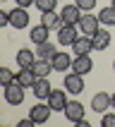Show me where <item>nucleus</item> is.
<instances>
[{
    "label": "nucleus",
    "instance_id": "nucleus-1",
    "mask_svg": "<svg viewBox=\"0 0 115 127\" xmlns=\"http://www.w3.org/2000/svg\"><path fill=\"white\" fill-rule=\"evenodd\" d=\"M62 86L67 94H74V96H79V94L84 91V74H77V72H70V74H65L62 79Z\"/></svg>",
    "mask_w": 115,
    "mask_h": 127
},
{
    "label": "nucleus",
    "instance_id": "nucleus-2",
    "mask_svg": "<svg viewBox=\"0 0 115 127\" xmlns=\"http://www.w3.org/2000/svg\"><path fill=\"white\" fill-rule=\"evenodd\" d=\"M50 113H53V108L48 106V101H46V103H41V101H38L36 106L29 108V118H31L36 125H43V122H48V120H50Z\"/></svg>",
    "mask_w": 115,
    "mask_h": 127
},
{
    "label": "nucleus",
    "instance_id": "nucleus-3",
    "mask_svg": "<svg viewBox=\"0 0 115 127\" xmlns=\"http://www.w3.org/2000/svg\"><path fill=\"white\" fill-rule=\"evenodd\" d=\"M5 103H10V106H22L24 103V86L19 82H12L10 86H5Z\"/></svg>",
    "mask_w": 115,
    "mask_h": 127
},
{
    "label": "nucleus",
    "instance_id": "nucleus-4",
    "mask_svg": "<svg viewBox=\"0 0 115 127\" xmlns=\"http://www.w3.org/2000/svg\"><path fill=\"white\" fill-rule=\"evenodd\" d=\"M79 31L82 34H86V36H93L96 31H98L103 24L98 22V14H82V19H79Z\"/></svg>",
    "mask_w": 115,
    "mask_h": 127
},
{
    "label": "nucleus",
    "instance_id": "nucleus-5",
    "mask_svg": "<svg viewBox=\"0 0 115 127\" xmlns=\"http://www.w3.org/2000/svg\"><path fill=\"white\" fill-rule=\"evenodd\" d=\"M70 48L74 50V55H89L91 50H96V46H93V36H86V34L77 36V41L72 43Z\"/></svg>",
    "mask_w": 115,
    "mask_h": 127
},
{
    "label": "nucleus",
    "instance_id": "nucleus-6",
    "mask_svg": "<svg viewBox=\"0 0 115 127\" xmlns=\"http://www.w3.org/2000/svg\"><path fill=\"white\" fill-rule=\"evenodd\" d=\"M108 108H113V101H110V94L108 91H98V94H93V98H91V110L93 113H108Z\"/></svg>",
    "mask_w": 115,
    "mask_h": 127
},
{
    "label": "nucleus",
    "instance_id": "nucleus-7",
    "mask_svg": "<svg viewBox=\"0 0 115 127\" xmlns=\"http://www.w3.org/2000/svg\"><path fill=\"white\" fill-rule=\"evenodd\" d=\"M10 27L12 29H27L29 27V12L27 7H14V10H10Z\"/></svg>",
    "mask_w": 115,
    "mask_h": 127
},
{
    "label": "nucleus",
    "instance_id": "nucleus-8",
    "mask_svg": "<svg viewBox=\"0 0 115 127\" xmlns=\"http://www.w3.org/2000/svg\"><path fill=\"white\" fill-rule=\"evenodd\" d=\"M77 41V24H62L58 29V43L60 46H72Z\"/></svg>",
    "mask_w": 115,
    "mask_h": 127
},
{
    "label": "nucleus",
    "instance_id": "nucleus-9",
    "mask_svg": "<svg viewBox=\"0 0 115 127\" xmlns=\"http://www.w3.org/2000/svg\"><path fill=\"white\" fill-rule=\"evenodd\" d=\"M31 91H34L36 101H48V96L53 94V86H50L48 77H38V79H36V84L31 86Z\"/></svg>",
    "mask_w": 115,
    "mask_h": 127
},
{
    "label": "nucleus",
    "instance_id": "nucleus-10",
    "mask_svg": "<svg viewBox=\"0 0 115 127\" xmlns=\"http://www.w3.org/2000/svg\"><path fill=\"white\" fill-rule=\"evenodd\" d=\"M91 70H93L91 53H89V55H74V60H72V72H77V74H89Z\"/></svg>",
    "mask_w": 115,
    "mask_h": 127
},
{
    "label": "nucleus",
    "instance_id": "nucleus-11",
    "mask_svg": "<svg viewBox=\"0 0 115 127\" xmlns=\"http://www.w3.org/2000/svg\"><path fill=\"white\" fill-rule=\"evenodd\" d=\"M84 110H86V108L82 106L79 101H70V103H67V108H65L62 113H65V118H67L70 122H74V125H77L79 120H84Z\"/></svg>",
    "mask_w": 115,
    "mask_h": 127
},
{
    "label": "nucleus",
    "instance_id": "nucleus-12",
    "mask_svg": "<svg viewBox=\"0 0 115 127\" xmlns=\"http://www.w3.org/2000/svg\"><path fill=\"white\" fill-rule=\"evenodd\" d=\"M60 17H62V24H79L82 10L77 7V2H72V5H65L62 10H60Z\"/></svg>",
    "mask_w": 115,
    "mask_h": 127
},
{
    "label": "nucleus",
    "instance_id": "nucleus-13",
    "mask_svg": "<svg viewBox=\"0 0 115 127\" xmlns=\"http://www.w3.org/2000/svg\"><path fill=\"white\" fill-rule=\"evenodd\" d=\"M36 79H38V74L34 72V67H19V72H17V79H14V82H19L24 89H31V86L36 84Z\"/></svg>",
    "mask_w": 115,
    "mask_h": 127
},
{
    "label": "nucleus",
    "instance_id": "nucleus-14",
    "mask_svg": "<svg viewBox=\"0 0 115 127\" xmlns=\"http://www.w3.org/2000/svg\"><path fill=\"white\" fill-rule=\"evenodd\" d=\"M72 60L74 58H70L65 50H55V55L50 58V63H53V67H55L58 72H65V70H72Z\"/></svg>",
    "mask_w": 115,
    "mask_h": 127
},
{
    "label": "nucleus",
    "instance_id": "nucleus-15",
    "mask_svg": "<svg viewBox=\"0 0 115 127\" xmlns=\"http://www.w3.org/2000/svg\"><path fill=\"white\" fill-rule=\"evenodd\" d=\"M67 94L62 91V89H53V94L48 96V106L53 108V110H65L67 108Z\"/></svg>",
    "mask_w": 115,
    "mask_h": 127
},
{
    "label": "nucleus",
    "instance_id": "nucleus-16",
    "mask_svg": "<svg viewBox=\"0 0 115 127\" xmlns=\"http://www.w3.org/2000/svg\"><path fill=\"white\" fill-rule=\"evenodd\" d=\"M48 34H50V29L46 27V24H36V27H31V31H29V38H31V43H43V41H48Z\"/></svg>",
    "mask_w": 115,
    "mask_h": 127
},
{
    "label": "nucleus",
    "instance_id": "nucleus-17",
    "mask_svg": "<svg viewBox=\"0 0 115 127\" xmlns=\"http://www.w3.org/2000/svg\"><path fill=\"white\" fill-rule=\"evenodd\" d=\"M36 60H38V55H36L34 50H29V48H19L17 50V65H19V67H31Z\"/></svg>",
    "mask_w": 115,
    "mask_h": 127
},
{
    "label": "nucleus",
    "instance_id": "nucleus-18",
    "mask_svg": "<svg viewBox=\"0 0 115 127\" xmlns=\"http://www.w3.org/2000/svg\"><path fill=\"white\" fill-rule=\"evenodd\" d=\"M41 24H46L48 29H60L62 27V17H60V12H41Z\"/></svg>",
    "mask_w": 115,
    "mask_h": 127
},
{
    "label": "nucleus",
    "instance_id": "nucleus-19",
    "mask_svg": "<svg viewBox=\"0 0 115 127\" xmlns=\"http://www.w3.org/2000/svg\"><path fill=\"white\" fill-rule=\"evenodd\" d=\"M110 41H113V36H110V31H106V29H98V31L93 34V46H96V50H106L108 46H110Z\"/></svg>",
    "mask_w": 115,
    "mask_h": 127
},
{
    "label": "nucleus",
    "instance_id": "nucleus-20",
    "mask_svg": "<svg viewBox=\"0 0 115 127\" xmlns=\"http://www.w3.org/2000/svg\"><path fill=\"white\" fill-rule=\"evenodd\" d=\"M98 22L103 27H115V7L108 5L103 10H98Z\"/></svg>",
    "mask_w": 115,
    "mask_h": 127
},
{
    "label": "nucleus",
    "instance_id": "nucleus-21",
    "mask_svg": "<svg viewBox=\"0 0 115 127\" xmlns=\"http://www.w3.org/2000/svg\"><path fill=\"white\" fill-rule=\"evenodd\" d=\"M55 50H58V48H55L50 41H43V43L36 46V55L41 58V60H50V58L55 55Z\"/></svg>",
    "mask_w": 115,
    "mask_h": 127
},
{
    "label": "nucleus",
    "instance_id": "nucleus-22",
    "mask_svg": "<svg viewBox=\"0 0 115 127\" xmlns=\"http://www.w3.org/2000/svg\"><path fill=\"white\" fill-rule=\"evenodd\" d=\"M31 67H34V72H36V74H38V77H48L50 72L55 70L50 60H41V58H38V60H36V63L31 65Z\"/></svg>",
    "mask_w": 115,
    "mask_h": 127
},
{
    "label": "nucleus",
    "instance_id": "nucleus-23",
    "mask_svg": "<svg viewBox=\"0 0 115 127\" xmlns=\"http://www.w3.org/2000/svg\"><path fill=\"white\" fill-rule=\"evenodd\" d=\"M14 79H17V74H14L10 67H0V84H2V89H5V86H10Z\"/></svg>",
    "mask_w": 115,
    "mask_h": 127
},
{
    "label": "nucleus",
    "instance_id": "nucleus-24",
    "mask_svg": "<svg viewBox=\"0 0 115 127\" xmlns=\"http://www.w3.org/2000/svg\"><path fill=\"white\" fill-rule=\"evenodd\" d=\"M36 7L38 12H53L58 7V0H36Z\"/></svg>",
    "mask_w": 115,
    "mask_h": 127
},
{
    "label": "nucleus",
    "instance_id": "nucleus-25",
    "mask_svg": "<svg viewBox=\"0 0 115 127\" xmlns=\"http://www.w3.org/2000/svg\"><path fill=\"white\" fill-rule=\"evenodd\" d=\"M74 2H77V7L82 12H91L93 7H96V0H74Z\"/></svg>",
    "mask_w": 115,
    "mask_h": 127
},
{
    "label": "nucleus",
    "instance_id": "nucleus-26",
    "mask_svg": "<svg viewBox=\"0 0 115 127\" xmlns=\"http://www.w3.org/2000/svg\"><path fill=\"white\" fill-rule=\"evenodd\" d=\"M101 127H115V113H103Z\"/></svg>",
    "mask_w": 115,
    "mask_h": 127
},
{
    "label": "nucleus",
    "instance_id": "nucleus-27",
    "mask_svg": "<svg viewBox=\"0 0 115 127\" xmlns=\"http://www.w3.org/2000/svg\"><path fill=\"white\" fill-rule=\"evenodd\" d=\"M0 27H10V10L0 12Z\"/></svg>",
    "mask_w": 115,
    "mask_h": 127
},
{
    "label": "nucleus",
    "instance_id": "nucleus-28",
    "mask_svg": "<svg viewBox=\"0 0 115 127\" xmlns=\"http://www.w3.org/2000/svg\"><path fill=\"white\" fill-rule=\"evenodd\" d=\"M19 7H31V5H36V0H14Z\"/></svg>",
    "mask_w": 115,
    "mask_h": 127
},
{
    "label": "nucleus",
    "instance_id": "nucleus-29",
    "mask_svg": "<svg viewBox=\"0 0 115 127\" xmlns=\"http://www.w3.org/2000/svg\"><path fill=\"white\" fill-rule=\"evenodd\" d=\"M31 125H36L31 118H24V120H19V127H31Z\"/></svg>",
    "mask_w": 115,
    "mask_h": 127
},
{
    "label": "nucleus",
    "instance_id": "nucleus-30",
    "mask_svg": "<svg viewBox=\"0 0 115 127\" xmlns=\"http://www.w3.org/2000/svg\"><path fill=\"white\" fill-rule=\"evenodd\" d=\"M110 101H113V108H115V94H110Z\"/></svg>",
    "mask_w": 115,
    "mask_h": 127
},
{
    "label": "nucleus",
    "instance_id": "nucleus-31",
    "mask_svg": "<svg viewBox=\"0 0 115 127\" xmlns=\"http://www.w3.org/2000/svg\"><path fill=\"white\" fill-rule=\"evenodd\" d=\"M110 5H113V7H115V0H110Z\"/></svg>",
    "mask_w": 115,
    "mask_h": 127
},
{
    "label": "nucleus",
    "instance_id": "nucleus-32",
    "mask_svg": "<svg viewBox=\"0 0 115 127\" xmlns=\"http://www.w3.org/2000/svg\"><path fill=\"white\" fill-rule=\"evenodd\" d=\"M113 70H115V60H113Z\"/></svg>",
    "mask_w": 115,
    "mask_h": 127
}]
</instances>
